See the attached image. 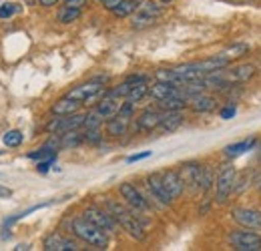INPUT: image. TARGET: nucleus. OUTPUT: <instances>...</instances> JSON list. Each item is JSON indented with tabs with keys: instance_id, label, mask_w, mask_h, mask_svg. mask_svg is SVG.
<instances>
[{
	"instance_id": "obj_13",
	"label": "nucleus",
	"mask_w": 261,
	"mask_h": 251,
	"mask_svg": "<svg viewBox=\"0 0 261 251\" xmlns=\"http://www.w3.org/2000/svg\"><path fill=\"white\" fill-rule=\"evenodd\" d=\"M161 177H163L165 189L169 191L171 199H173V201H175V199H179V197L183 195V191H185V183H183V179H181L179 171H163V173H161Z\"/></svg>"
},
{
	"instance_id": "obj_29",
	"label": "nucleus",
	"mask_w": 261,
	"mask_h": 251,
	"mask_svg": "<svg viewBox=\"0 0 261 251\" xmlns=\"http://www.w3.org/2000/svg\"><path fill=\"white\" fill-rule=\"evenodd\" d=\"M79 16H81V8H68V6H65V8L59 12V20H61L63 24H70V22L79 20Z\"/></svg>"
},
{
	"instance_id": "obj_34",
	"label": "nucleus",
	"mask_w": 261,
	"mask_h": 251,
	"mask_svg": "<svg viewBox=\"0 0 261 251\" xmlns=\"http://www.w3.org/2000/svg\"><path fill=\"white\" fill-rule=\"evenodd\" d=\"M85 141H89V143H100L102 141V135H100L98 129H89L85 133Z\"/></svg>"
},
{
	"instance_id": "obj_9",
	"label": "nucleus",
	"mask_w": 261,
	"mask_h": 251,
	"mask_svg": "<svg viewBox=\"0 0 261 251\" xmlns=\"http://www.w3.org/2000/svg\"><path fill=\"white\" fill-rule=\"evenodd\" d=\"M231 217L235 223L247 227V229H255L261 231V211L257 209H247V207H235L231 211Z\"/></svg>"
},
{
	"instance_id": "obj_38",
	"label": "nucleus",
	"mask_w": 261,
	"mask_h": 251,
	"mask_svg": "<svg viewBox=\"0 0 261 251\" xmlns=\"http://www.w3.org/2000/svg\"><path fill=\"white\" fill-rule=\"evenodd\" d=\"M147 157H151V151H145V153H139V155H130L127 159V163H135V161H141V159H147Z\"/></svg>"
},
{
	"instance_id": "obj_35",
	"label": "nucleus",
	"mask_w": 261,
	"mask_h": 251,
	"mask_svg": "<svg viewBox=\"0 0 261 251\" xmlns=\"http://www.w3.org/2000/svg\"><path fill=\"white\" fill-rule=\"evenodd\" d=\"M55 163V157H50V159H44V161H38V173H46L48 169H50V165Z\"/></svg>"
},
{
	"instance_id": "obj_16",
	"label": "nucleus",
	"mask_w": 261,
	"mask_h": 251,
	"mask_svg": "<svg viewBox=\"0 0 261 251\" xmlns=\"http://www.w3.org/2000/svg\"><path fill=\"white\" fill-rule=\"evenodd\" d=\"M121 107H123V103H121V98H113V96H102L100 98V103L97 105V111L98 115L105 119V121H109V119H113L119 111H121Z\"/></svg>"
},
{
	"instance_id": "obj_6",
	"label": "nucleus",
	"mask_w": 261,
	"mask_h": 251,
	"mask_svg": "<svg viewBox=\"0 0 261 251\" xmlns=\"http://www.w3.org/2000/svg\"><path fill=\"white\" fill-rule=\"evenodd\" d=\"M83 217L85 219H89L91 223H95L97 227H100L102 231H107V233H115L117 231V221L115 217L107 211V209H100V207H95V205H91V207H87L85 211H83Z\"/></svg>"
},
{
	"instance_id": "obj_44",
	"label": "nucleus",
	"mask_w": 261,
	"mask_h": 251,
	"mask_svg": "<svg viewBox=\"0 0 261 251\" xmlns=\"http://www.w3.org/2000/svg\"><path fill=\"white\" fill-rule=\"evenodd\" d=\"M0 153H2V151H0Z\"/></svg>"
},
{
	"instance_id": "obj_10",
	"label": "nucleus",
	"mask_w": 261,
	"mask_h": 251,
	"mask_svg": "<svg viewBox=\"0 0 261 251\" xmlns=\"http://www.w3.org/2000/svg\"><path fill=\"white\" fill-rule=\"evenodd\" d=\"M147 189H149L151 197H153V199H157L163 207H167V205H171V203H173V199H171L169 191L165 189L161 173H151V175L147 177Z\"/></svg>"
},
{
	"instance_id": "obj_4",
	"label": "nucleus",
	"mask_w": 261,
	"mask_h": 251,
	"mask_svg": "<svg viewBox=\"0 0 261 251\" xmlns=\"http://www.w3.org/2000/svg\"><path fill=\"white\" fill-rule=\"evenodd\" d=\"M231 247L237 251H261V235L255 233V229H237L231 231L227 237Z\"/></svg>"
},
{
	"instance_id": "obj_24",
	"label": "nucleus",
	"mask_w": 261,
	"mask_h": 251,
	"mask_svg": "<svg viewBox=\"0 0 261 251\" xmlns=\"http://www.w3.org/2000/svg\"><path fill=\"white\" fill-rule=\"evenodd\" d=\"M187 98L185 96H179V94H175V96H167L163 101H159V109L161 111H181V109H185L187 107Z\"/></svg>"
},
{
	"instance_id": "obj_8",
	"label": "nucleus",
	"mask_w": 261,
	"mask_h": 251,
	"mask_svg": "<svg viewBox=\"0 0 261 251\" xmlns=\"http://www.w3.org/2000/svg\"><path fill=\"white\" fill-rule=\"evenodd\" d=\"M83 125H85V115L74 113V115H66V117L53 119V121L46 125V131H48V133H59V135H63V133H68V131H76V129H81Z\"/></svg>"
},
{
	"instance_id": "obj_36",
	"label": "nucleus",
	"mask_w": 261,
	"mask_h": 251,
	"mask_svg": "<svg viewBox=\"0 0 261 251\" xmlns=\"http://www.w3.org/2000/svg\"><path fill=\"white\" fill-rule=\"evenodd\" d=\"M237 115V109L235 107H225V109H221V119H233Z\"/></svg>"
},
{
	"instance_id": "obj_40",
	"label": "nucleus",
	"mask_w": 261,
	"mask_h": 251,
	"mask_svg": "<svg viewBox=\"0 0 261 251\" xmlns=\"http://www.w3.org/2000/svg\"><path fill=\"white\" fill-rule=\"evenodd\" d=\"M8 197H12V191L4 187V185H0V199H8Z\"/></svg>"
},
{
	"instance_id": "obj_22",
	"label": "nucleus",
	"mask_w": 261,
	"mask_h": 251,
	"mask_svg": "<svg viewBox=\"0 0 261 251\" xmlns=\"http://www.w3.org/2000/svg\"><path fill=\"white\" fill-rule=\"evenodd\" d=\"M253 145H255V137H249V139H245V141H241V143L227 145L223 151H225V155H227V157H239V155H243L245 151H251V149H253Z\"/></svg>"
},
{
	"instance_id": "obj_15",
	"label": "nucleus",
	"mask_w": 261,
	"mask_h": 251,
	"mask_svg": "<svg viewBox=\"0 0 261 251\" xmlns=\"http://www.w3.org/2000/svg\"><path fill=\"white\" fill-rule=\"evenodd\" d=\"M223 74H225V81H227L229 85L245 83V81H249L255 74V66L253 64H237L231 70H223Z\"/></svg>"
},
{
	"instance_id": "obj_12",
	"label": "nucleus",
	"mask_w": 261,
	"mask_h": 251,
	"mask_svg": "<svg viewBox=\"0 0 261 251\" xmlns=\"http://www.w3.org/2000/svg\"><path fill=\"white\" fill-rule=\"evenodd\" d=\"M42 249L44 251H79V243L72 241L70 237H65L61 233H50L44 243H42Z\"/></svg>"
},
{
	"instance_id": "obj_20",
	"label": "nucleus",
	"mask_w": 261,
	"mask_h": 251,
	"mask_svg": "<svg viewBox=\"0 0 261 251\" xmlns=\"http://www.w3.org/2000/svg\"><path fill=\"white\" fill-rule=\"evenodd\" d=\"M81 105H83L81 101H74V98H70V96H65V98H61V101H57V103L53 105V115H57V117L74 115V113H79Z\"/></svg>"
},
{
	"instance_id": "obj_21",
	"label": "nucleus",
	"mask_w": 261,
	"mask_h": 251,
	"mask_svg": "<svg viewBox=\"0 0 261 251\" xmlns=\"http://www.w3.org/2000/svg\"><path fill=\"white\" fill-rule=\"evenodd\" d=\"M183 123V115H181V111H165L163 113V119H161V129H163L165 133H171V131H175V129H179Z\"/></svg>"
},
{
	"instance_id": "obj_19",
	"label": "nucleus",
	"mask_w": 261,
	"mask_h": 251,
	"mask_svg": "<svg viewBox=\"0 0 261 251\" xmlns=\"http://www.w3.org/2000/svg\"><path fill=\"white\" fill-rule=\"evenodd\" d=\"M189 107H191V111H195V113H211V111H215V107H217V98L211 96V94L199 93L189 101Z\"/></svg>"
},
{
	"instance_id": "obj_31",
	"label": "nucleus",
	"mask_w": 261,
	"mask_h": 251,
	"mask_svg": "<svg viewBox=\"0 0 261 251\" xmlns=\"http://www.w3.org/2000/svg\"><path fill=\"white\" fill-rule=\"evenodd\" d=\"M102 121H105V119L98 115L97 111H91L89 115H85V125L83 127H85L87 131H89V129H100Z\"/></svg>"
},
{
	"instance_id": "obj_43",
	"label": "nucleus",
	"mask_w": 261,
	"mask_h": 251,
	"mask_svg": "<svg viewBox=\"0 0 261 251\" xmlns=\"http://www.w3.org/2000/svg\"><path fill=\"white\" fill-rule=\"evenodd\" d=\"M97 2H100V4H102V2H107V0H97Z\"/></svg>"
},
{
	"instance_id": "obj_11",
	"label": "nucleus",
	"mask_w": 261,
	"mask_h": 251,
	"mask_svg": "<svg viewBox=\"0 0 261 251\" xmlns=\"http://www.w3.org/2000/svg\"><path fill=\"white\" fill-rule=\"evenodd\" d=\"M201 171H203V165H199L197 161H189V163H183L179 167V175L183 179V183L191 189L193 193L199 191V181H201Z\"/></svg>"
},
{
	"instance_id": "obj_18",
	"label": "nucleus",
	"mask_w": 261,
	"mask_h": 251,
	"mask_svg": "<svg viewBox=\"0 0 261 251\" xmlns=\"http://www.w3.org/2000/svg\"><path fill=\"white\" fill-rule=\"evenodd\" d=\"M161 119H163V115H161L159 111L147 109V111H143V113L139 115V119H137V129H139V131H155L157 127L161 125Z\"/></svg>"
},
{
	"instance_id": "obj_39",
	"label": "nucleus",
	"mask_w": 261,
	"mask_h": 251,
	"mask_svg": "<svg viewBox=\"0 0 261 251\" xmlns=\"http://www.w3.org/2000/svg\"><path fill=\"white\" fill-rule=\"evenodd\" d=\"M119 2H121V0H107V2H102V6H105L107 10H111V12H113V10L119 6Z\"/></svg>"
},
{
	"instance_id": "obj_14",
	"label": "nucleus",
	"mask_w": 261,
	"mask_h": 251,
	"mask_svg": "<svg viewBox=\"0 0 261 251\" xmlns=\"http://www.w3.org/2000/svg\"><path fill=\"white\" fill-rule=\"evenodd\" d=\"M130 119H133V115L117 113L113 119L107 121V135H111V137H123V135H127Z\"/></svg>"
},
{
	"instance_id": "obj_32",
	"label": "nucleus",
	"mask_w": 261,
	"mask_h": 251,
	"mask_svg": "<svg viewBox=\"0 0 261 251\" xmlns=\"http://www.w3.org/2000/svg\"><path fill=\"white\" fill-rule=\"evenodd\" d=\"M16 12H20V6L14 2H0V18H10Z\"/></svg>"
},
{
	"instance_id": "obj_30",
	"label": "nucleus",
	"mask_w": 261,
	"mask_h": 251,
	"mask_svg": "<svg viewBox=\"0 0 261 251\" xmlns=\"http://www.w3.org/2000/svg\"><path fill=\"white\" fill-rule=\"evenodd\" d=\"M22 139H24V137H22V133L14 129V131H6V133H4L2 143H4L6 147H18V145L22 143Z\"/></svg>"
},
{
	"instance_id": "obj_28",
	"label": "nucleus",
	"mask_w": 261,
	"mask_h": 251,
	"mask_svg": "<svg viewBox=\"0 0 261 251\" xmlns=\"http://www.w3.org/2000/svg\"><path fill=\"white\" fill-rule=\"evenodd\" d=\"M83 141H85V135H81V133H76V131L63 133V139H61L63 147H76V145H81Z\"/></svg>"
},
{
	"instance_id": "obj_42",
	"label": "nucleus",
	"mask_w": 261,
	"mask_h": 251,
	"mask_svg": "<svg viewBox=\"0 0 261 251\" xmlns=\"http://www.w3.org/2000/svg\"><path fill=\"white\" fill-rule=\"evenodd\" d=\"M159 2H171V0H159Z\"/></svg>"
},
{
	"instance_id": "obj_1",
	"label": "nucleus",
	"mask_w": 261,
	"mask_h": 251,
	"mask_svg": "<svg viewBox=\"0 0 261 251\" xmlns=\"http://www.w3.org/2000/svg\"><path fill=\"white\" fill-rule=\"evenodd\" d=\"M107 211L115 217V221L129 233L135 241H145L147 233H145L143 221H141V217L130 209L127 203L123 205V203H119V201L107 197Z\"/></svg>"
},
{
	"instance_id": "obj_41",
	"label": "nucleus",
	"mask_w": 261,
	"mask_h": 251,
	"mask_svg": "<svg viewBox=\"0 0 261 251\" xmlns=\"http://www.w3.org/2000/svg\"><path fill=\"white\" fill-rule=\"evenodd\" d=\"M40 2V6H44V8H50V6H55L59 0H38Z\"/></svg>"
},
{
	"instance_id": "obj_27",
	"label": "nucleus",
	"mask_w": 261,
	"mask_h": 251,
	"mask_svg": "<svg viewBox=\"0 0 261 251\" xmlns=\"http://www.w3.org/2000/svg\"><path fill=\"white\" fill-rule=\"evenodd\" d=\"M211 185H215V175H213V169L209 165H203V171H201V181H199V191L201 193H207Z\"/></svg>"
},
{
	"instance_id": "obj_17",
	"label": "nucleus",
	"mask_w": 261,
	"mask_h": 251,
	"mask_svg": "<svg viewBox=\"0 0 261 251\" xmlns=\"http://www.w3.org/2000/svg\"><path fill=\"white\" fill-rule=\"evenodd\" d=\"M149 94H151L153 98H157V101H163V98H167V96H175V94L181 96V89H179V85H175V83L157 81L155 85L149 87Z\"/></svg>"
},
{
	"instance_id": "obj_2",
	"label": "nucleus",
	"mask_w": 261,
	"mask_h": 251,
	"mask_svg": "<svg viewBox=\"0 0 261 251\" xmlns=\"http://www.w3.org/2000/svg\"><path fill=\"white\" fill-rule=\"evenodd\" d=\"M70 231L74 237H79L81 241L98 247V249H107L109 247V235L107 231H102L100 227H97L95 223H91L85 217H74L70 221Z\"/></svg>"
},
{
	"instance_id": "obj_25",
	"label": "nucleus",
	"mask_w": 261,
	"mask_h": 251,
	"mask_svg": "<svg viewBox=\"0 0 261 251\" xmlns=\"http://www.w3.org/2000/svg\"><path fill=\"white\" fill-rule=\"evenodd\" d=\"M137 8H139V0H121L119 6L113 10V14H115L117 18H127V16H130Z\"/></svg>"
},
{
	"instance_id": "obj_33",
	"label": "nucleus",
	"mask_w": 261,
	"mask_h": 251,
	"mask_svg": "<svg viewBox=\"0 0 261 251\" xmlns=\"http://www.w3.org/2000/svg\"><path fill=\"white\" fill-rule=\"evenodd\" d=\"M50 157H57L55 151H50V147H42L34 153H29V159H38V161H44V159H50Z\"/></svg>"
},
{
	"instance_id": "obj_23",
	"label": "nucleus",
	"mask_w": 261,
	"mask_h": 251,
	"mask_svg": "<svg viewBox=\"0 0 261 251\" xmlns=\"http://www.w3.org/2000/svg\"><path fill=\"white\" fill-rule=\"evenodd\" d=\"M155 20H157V18H155L153 14H149V12L141 10V8H137V10L133 12L130 27H133V29H147V27H151Z\"/></svg>"
},
{
	"instance_id": "obj_5",
	"label": "nucleus",
	"mask_w": 261,
	"mask_h": 251,
	"mask_svg": "<svg viewBox=\"0 0 261 251\" xmlns=\"http://www.w3.org/2000/svg\"><path fill=\"white\" fill-rule=\"evenodd\" d=\"M102 83H105V79H95V81H89V83H85V85H79V87H74V89H70L66 96H70V98H74V101H81V103H93V101H97L98 96H102L105 94V87H102Z\"/></svg>"
},
{
	"instance_id": "obj_3",
	"label": "nucleus",
	"mask_w": 261,
	"mask_h": 251,
	"mask_svg": "<svg viewBox=\"0 0 261 251\" xmlns=\"http://www.w3.org/2000/svg\"><path fill=\"white\" fill-rule=\"evenodd\" d=\"M235 183H237V171L235 167L225 165L217 177H215V201L219 205H225L231 197V193L235 191Z\"/></svg>"
},
{
	"instance_id": "obj_7",
	"label": "nucleus",
	"mask_w": 261,
	"mask_h": 251,
	"mask_svg": "<svg viewBox=\"0 0 261 251\" xmlns=\"http://www.w3.org/2000/svg\"><path fill=\"white\" fill-rule=\"evenodd\" d=\"M119 193L123 197V201L129 205L135 213H147L149 211V201L145 199V195L130 183H123L119 187Z\"/></svg>"
},
{
	"instance_id": "obj_37",
	"label": "nucleus",
	"mask_w": 261,
	"mask_h": 251,
	"mask_svg": "<svg viewBox=\"0 0 261 251\" xmlns=\"http://www.w3.org/2000/svg\"><path fill=\"white\" fill-rule=\"evenodd\" d=\"M65 6H68V8H83V6H87V0H65Z\"/></svg>"
},
{
	"instance_id": "obj_26",
	"label": "nucleus",
	"mask_w": 261,
	"mask_h": 251,
	"mask_svg": "<svg viewBox=\"0 0 261 251\" xmlns=\"http://www.w3.org/2000/svg\"><path fill=\"white\" fill-rule=\"evenodd\" d=\"M149 93V85H147V79H141V81H137L135 85H133V89H130V93H129V101H133L135 105L145 96V94Z\"/></svg>"
}]
</instances>
